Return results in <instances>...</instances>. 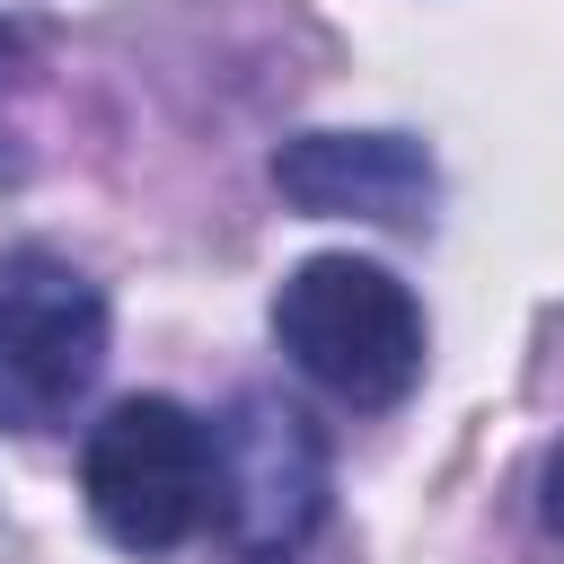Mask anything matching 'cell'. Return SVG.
Segmentation results:
<instances>
[{"label": "cell", "instance_id": "obj_1", "mask_svg": "<svg viewBox=\"0 0 564 564\" xmlns=\"http://www.w3.org/2000/svg\"><path fill=\"white\" fill-rule=\"evenodd\" d=\"M273 344L300 379H317L335 405H397L423 379V308L414 291L370 256H308L273 291Z\"/></svg>", "mask_w": 564, "mask_h": 564}, {"label": "cell", "instance_id": "obj_2", "mask_svg": "<svg viewBox=\"0 0 564 564\" xmlns=\"http://www.w3.org/2000/svg\"><path fill=\"white\" fill-rule=\"evenodd\" d=\"M88 520L123 555H167L212 520V423H194L176 397H123L79 449Z\"/></svg>", "mask_w": 564, "mask_h": 564}, {"label": "cell", "instance_id": "obj_3", "mask_svg": "<svg viewBox=\"0 0 564 564\" xmlns=\"http://www.w3.org/2000/svg\"><path fill=\"white\" fill-rule=\"evenodd\" d=\"M326 432L273 388H238L212 423V529L238 564H291L326 520Z\"/></svg>", "mask_w": 564, "mask_h": 564}, {"label": "cell", "instance_id": "obj_4", "mask_svg": "<svg viewBox=\"0 0 564 564\" xmlns=\"http://www.w3.org/2000/svg\"><path fill=\"white\" fill-rule=\"evenodd\" d=\"M106 370V291L53 256L18 247L0 264V432H53Z\"/></svg>", "mask_w": 564, "mask_h": 564}, {"label": "cell", "instance_id": "obj_5", "mask_svg": "<svg viewBox=\"0 0 564 564\" xmlns=\"http://www.w3.org/2000/svg\"><path fill=\"white\" fill-rule=\"evenodd\" d=\"M273 185L291 212L379 229H423L441 203V167L414 132H300L273 150Z\"/></svg>", "mask_w": 564, "mask_h": 564}, {"label": "cell", "instance_id": "obj_6", "mask_svg": "<svg viewBox=\"0 0 564 564\" xmlns=\"http://www.w3.org/2000/svg\"><path fill=\"white\" fill-rule=\"evenodd\" d=\"M538 502H546V529L564 538V441H555V458H546V485H538Z\"/></svg>", "mask_w": 564, "mask_h": 564}, {"label": "cell", "instance_id": "obj_7", "mask_svg": "<svg viewBox=\"0 0 564 564\" xmlns=\"http://www.w3.org/2000/svg\"><path fill=\"white\" fill-rule=\"evenodd\" d=\"M9 62H18V35H9V26H0V79H9Z\"/></svg>", "mask_w": 564, "mask_h": 564}]
</instances>
